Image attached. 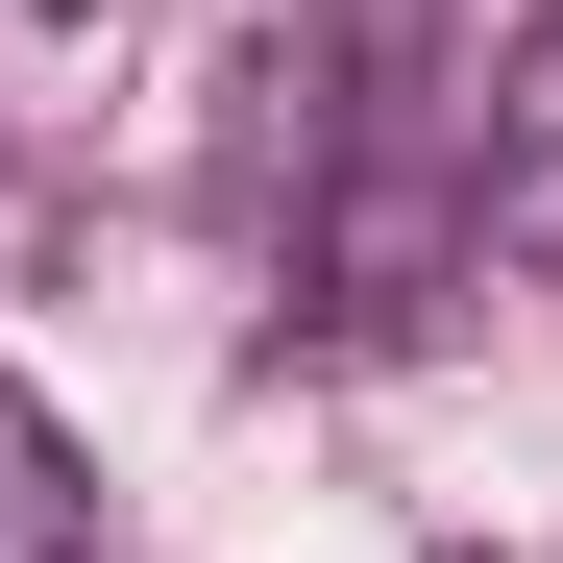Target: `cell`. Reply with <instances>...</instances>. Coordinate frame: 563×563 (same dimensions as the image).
<instances>
[{"mask_svg":"<svg viewBox=\"0 0 563 563\" xmlns=\"http://www.w3.org/2000/svg\"><path fill=\"white\" fill-rule=\"evenodd\" d=\"M465 269H490V197L417 147H319V245H295V319L319 343H417Z\"/></svg>","mask_w":563,"mask_h":563,"instance_id":"cell-1","label":"cell"},{"mask_svg":"<svg viewBox=\"0 0 563 563\" xmlns=\"http://www.w3.org/2000/svg\"><path fill=\"white\" fill-rule=\"evenodd\" d=\"M465 197H490V245H515V269H563V25L490 74V147H465Z\"/></svg>","mask_w":563,"mask_h":563,"instance_id":"cell-2","label":"cell"},{"mask_svg":"<svg viewBox=\"0 0 563 563\" xmlns=\"http://www.w3.org/2000/svg\"><path fill=\"white\" fill-rule=\"evenodd\" d=\"M0 563H99V465H74V417L0 367Z\"/></svg>","mask_w":563,"mask_h":563,"instance_id":"cell-3","label":"cell"},{"mask_svg":"<svg viewBox=\"0 0 563 563\" xmlns=\"http://www.w3.org/2000/svg\"><path fill=\"white\" fill-rule=\"evenodd\" d=\"M25 25H123V0H25Z\"/></svg>","mask_w":563,"mask_h":563,"instance_id":"cell-4","label":"cell"}]
</instances>
